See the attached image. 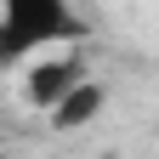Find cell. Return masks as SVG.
<instances>
[{"mask_svg":"<svg viewBox=\"0 0 159 159\" xmlns=\"http://www.w3.org/2000/svg\"><path fill=\"white\" fill-rule=\"evenodd\" d=\"M80 34L85 17L74 11V0H0V68H17Z\"/></svg>","mask_w":159,"mask_h":159,"instance_id":"6da1fadb","label":"cell"},{"mask_svg":"<svg viewBox=\"0 0 159 159\" xmlns=\"http://www.w3.org/2000/svg\"><path fill=\"white\" fill-rule=\"evenodd\" d=\"M91 68L80 63L74 51H40V57H29L23 63V80H17V97H23V108H34V114H51L63 97L85 80Z\"/></svg>","mask_w":159,"mask_h":159,"instance_id":"7a4b0ae2","label":"cell"},{"mask_svg":"<svg viewBox=\"0 0 159 159\" xmlns=\"http://www.w3.org/2000/svg\"><path fill=\"white\" fill-rule=\"evenodd\" d=\"M102 108H108V91H102V80H91V74H85V80H80V85L63 97V102L46 114V125H51V131H85V125H91V119L102 114Z\"/></svg>","mask_w":159,"mask_h":159,"instance_id":"3957f363","label":"cell"},{"mask_svg":"<svg viewBox=\"0 0 159 159\" xmlns=\"http://www.w3.org/2000/svg\"><path fill=\"white\" fill-rule=\"evenodd\" d=\"M0 159H11V153H0Z\"/></svg>","mask_w":159,"mask_h":159,"instance_id":"277c9868","label":"cell"}]
</instances>
